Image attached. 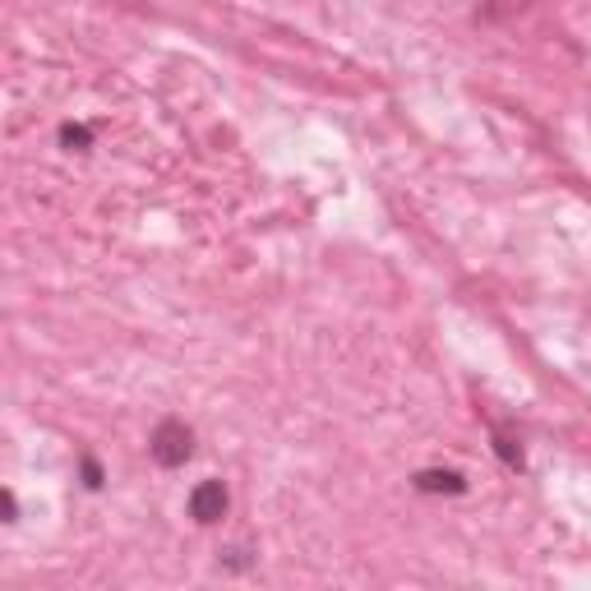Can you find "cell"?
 I'll list each match as a JSON object with an SVG mask.
<instances>
[{
	"label": "cell",
	"instance_id": "obj_1",
	"mask_svg": "<svg viewBox=\"0 0 591 591\" xmlns=\"http://www.w3.org/2000/svg\"><path fill=\"white\" fill-rule=\"evenodd\" d=\"M148 453H152V462H158V467H167V472L186 467V462L194 457V430H190L186 421L167 416L158 430H152V440H148Z\"/></svg>",
	"mask_w": 591,
	"mask_h": 591
},
{
	"label": "cell",
	"instance_id": "obj_2",
	"mask_svg": "<svg viewBox=\"0 0 591 591\" xmlns=\"http://www.w3.org/2000/svg\"><path fill=\"white\" fill-rule=\"evenodd\" d=\"M226 508H231V495H226V485L222 481H199L194 490H190V518L199 527H213L226 518Z\"/></svg>",
	"mask_w": 591,
	"mask_h": 591
},
{
	"label": "cell",
	"instance_id": "obj_3",
	"mask_svg": "<svg viewBox=\"0 0 591 591\" xmlns=\"http://www.w3.org/2000/svg\"><path fill=\"white\" fill-rule=\"evenodd\" d=\"M416 485L421 495H462L467 490V481H462V472H440V467H425V472H416Z\"/></svg>",
	"mask_w": 591,
	"mask_h": 591
},
{
	"label": "cell",
	"instance_id": "obj_4",
	"mask_svg": "<svg viewBox=\"0 0 591 591\" xmlns=\"http://www.w3.org/2000/svg\"><path fill=\"white\" fill-rule=\"evenodd\" d=\"M61 148H65V152H88V148H93V130H88V125L65 120V125H61Z\"/></svg>",
	"mask_w": 591,
	"mask_h": 591
},
{
	"label": "cell",
	"instance_id": "obj_5",
	"mask_svg": "<svg viewBox=\"0 0 591 591\" xmlns=\"http://www.w3.org/2000/svg\"><path fill=\"white\" fill-rule=\"evenodd\" d=\"M80 476H84V490H102V481H107V476H102V467H97V457H80Z\"/></svg>",
	"mask_w": 591,
	"mask_h": 591
},
{
	"label": "cell",
	"instance_id": "obj_6",
	"mask_svg": "<svg viewBox=\"0 0 591 591\" xmlns=\"http://www.w3.org/2000/svg\"><path fill=\"white\" fill-rule=\"evenodd\" d=\"M0 508H6V523H19V499H14V490H0Z\"/></svg>",
	"mask_w": 591,
	"mask_h": 591
}]
</instances>
